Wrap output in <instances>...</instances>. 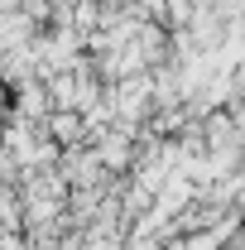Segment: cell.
Returning <instances> with one entry per match:
<instances>
[{
    "label": "cell",
    "instance_id": "cell-1",
    "mask_svg": "<svg viewBox=\"0 0 245 250\" xmlns=\"http://www.w3.org/2000/svg\"><path fill=\"white\" fill-rule=\"evenodd\" d=\"M48 140H62V145H82V125H77V116H72V111L53 116V121H48Z\"/></svg>",
    "mask_w": 245,
    "mask_h": 250
}]
</instances>
